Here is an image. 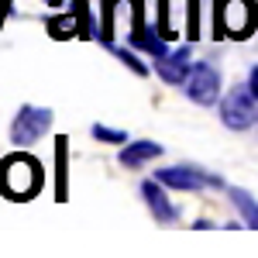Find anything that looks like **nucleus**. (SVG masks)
Listing matches in <instances>:
<instances>
[{
	"label": "nucleus",
	"instance_id": "obj_1",
	"mask_svg": "<svg viewBox=\"0 0 258 258\" xmlns=\"http://www.w3.org/2000/svg\"><path fill=\"white\" fill-rule=\"evenodd\" d=\"M41 186V162L31 155H11L0 165V189L11 200H28L35 197Z\"/></svg>",
	"mask_w": 258,
	"mask_h": 258
},
{
	"label": "nucleus",
	"instance_id": "obj_2",
	"mask_svg": "<svg viewBox=\"0 0 258 258\" xmlns=\"http://www.w3.org/2000/svg\"><path fill=\"white\" fill-rule=\"evenodd\" d=\"M220 117L227 127H234V131H244V127H251L255 124V93L248 90V86H234L227 97L220 100Z\"/></svg>",
	"mask_w": 258,
	"mask_h": 258
},
{
	"label": "nucleus",
	"instance_id": "obj_3",
	"mask_svg": "<svg viewBox=\"0 0 258 258\" xmlns=\"http://www.w3.org/2000/svg\"><path fill=\"white\" fill-rule=\"evenodd\" d=\"M52 127V110L48 107H21L14 124H11V138L14 145H31Z\"/></svg>",
	"mask_w": 258,
	"mask_h": 258
},
{
	"label": "nucleus",
	"instance_id": "obj_4",
	"mask_svg": "<svg viewBox=\"0 0 258 258\" xmlns=\"http://www.w3.org/2000/svg\"><path fill=\"white\" fill-rule=\"evenodd\" d=\"M186 97L200 103V107H210V103H217V93H220V73L214 66H207V62H200L189 69V76H186Z\"/></svg>",
	"mask_w": 258,
	"mask_h": 258
},
{
	"label": "nucleus",
	"instance_id": "obj_5",
	"mask_svg": "<svg viewBox=\"0 0 258 258\" xmlns=\"http://www.w3.org/2000/svg\"><path fill=\"white\" fill-rule=\"evenodd\" d=\"M251 28H255V4L251 0H224L220 31H227L231 38H248Z\"/></svg>",
	"mask_w": 258,
	"mask_h": 258
},
{
	"label": "nucleus",
	"instance_id": "obj_6",
	"mask_svg": "<svg viewBox=\"0 0 258 258\" xmlns=\"http://www.w3.org/2000/svg\"><path fill=\"white\" fill-rule=\"evenodd\" d=\"M159 182L172 186V189H203V186H220L217 176H207L189 165H172V169H159Z\"/></svg>",
	"mask_w": 258,
	"mask_h": 258
},
{
	"label": "nucleus",
	"instance_id": "obj_7",
	"mask_svg": "<svg viewBox=\"0 0 258 258\" xmlns=\"http://www.w3.org/2000/svg\"><path fill=\"white\" fill-rule=\"evenodd\" d=\"M155 73H159V76L169 83V86L186 83V76H189V48H176V52H165V55H159V62H155Z\"/></svg>",
	"mask_w": 258,
	"mask_h": 258
},
{
	"label": "nucleus",
	"instance_id": "obj_8",
	"mask_svg": "<svg viewBox=\"0 0 258 258\" xmlns=\"http://www.w3.org/2000/svg\"><path fill=\"white\" fill-rule=\"evenodd\" d=\"M159 155H162V145H155V141H135V145H124L120 162H124V165H131V169H138V165L159 159Z\"/></svg>",
	"mask_w": 258,
	"mask_h": 258
},
{
	"label": "nucleus",
	"instance_id": "obj_9",
	"mask_svg": "<svg viewBox=\"0 0 258 258\" xmlns=\"http://www.w3.org/2000/svg\"><path fill=\"white\" fill-rule=\"evenodd\" d=\"M141 193H145V200H148V207H152V214L162 220V224H169V220H176V207L165 200V193H162L159 182H145L141 186Z\"/></svg>",
	"mask_w": 258,
	"mask_h": 258
},
{
	"label": "nucleus",
	"instance_id": "obj_10",
	"mask_svg": "<svg viewBox=\"0 0 258 258\" xmlns=\"http://www.w3.org/2000/svg\"><path fill=\"white\" fill-rule=\"evenodd\" d=\"M131 41H135L138 48H145V52H152L155 59H159V55H165V45H162V38L155 35V31H148V28H141V21L135 24V35H131Z\"/></svg>",
	"mask_w": 258,
	"mask_h": 258
},
{
	"label": "nucleus",
	"instance_id": "obj_11",
	"mask_svg": "<svg viewBox=\"0 0 258 258\" xmlns=\"http://www.w3.org/2000/svg\"><path fill=\"white\" fill-rule=\"evenodd\" d=\"M231 200H234V207L241 210V217L248 220V227H258V203L251 200V193L248 189H234Z\"/></svg>",
	"mask_w": 258,
	"mask_h": 258
},
{
	"label": "nucleus",
	"instance_id": "obj_12",
	"mask_svg": "<svg viewBox=\"0 0 258 258\" xmlns=\"http://www.w3.org/2000/svg\"><path fill=\"white\" fill-rule=\"evenodd\" d=\"M93 138L97 141H110V145H124L127 135H124V131H114V127H103V124H93Z\"/></svg>",
	"mask_w": 258,
	"mask_h": 258
},
{
	"label": "nucleus",
	"instance_id": "obj_13",
	"mask_svg": "<svg viewBox=\"0 0 258 258\" xmlns=\"http://www.w3.org/2000/svg\"><path fill=\"white\" fill-rule=\"evenodd\" d=\"M114 52H117V59L124 62V66H131V69H135L138 76H145V73H148V69H145V62H138L135 55H131V52H124V48H114Z\"/></svg>",
	"mask_w": 258,
	"mask_h": 258
},
{
	"label": "nucleus",
	"instance_id": "obj_14",
	"mask_svg": "<svg viewBox=\"0 0 258 258\" xmlns=\"http://www.w3.org/2000/svg\"><path fill=\"white\" fill-rule=\"evenodd\" d=\"M248 90H251V93H255V100H258V66L251 69V80H248Z\"/></svg>",
	"mask_w": 258,
	"mask_h": 258
}]
</instances>
